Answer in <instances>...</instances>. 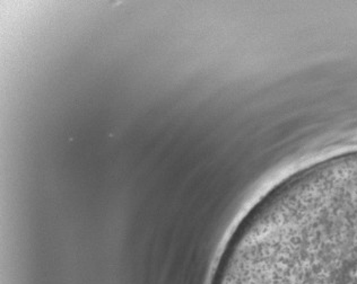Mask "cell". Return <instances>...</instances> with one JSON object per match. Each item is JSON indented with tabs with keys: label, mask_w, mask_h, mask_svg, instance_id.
Instances as JSON below:
<instances>
[{
	"label": "cell",
	"mask_w": 357,
	"mask_h": 284,
	"mask_svg": "<svg viewBox=\"0 0 357 284\" xmlns=\"http://www.w3.org/2000/svg\"><path fill=\"white\" fill-rule=\"evenodd\" d=\"M355 156H357V155H355ZM346 157H354V156H346ZM342 158H345V157H342ZM326 164H327V163L321 164V165L316 166V167H314V168L311 169V171H309V172L305 173V174H316V173L318 172L319 169L322 168V167H324V166H325ZM305 174H304V175H305Z\"/></svg>",
	"instance_id": "7a4b0ae2"
},
{
	"label": "cell",
	"mask_w": 357,
	"mask_h": 284,
	"mask_svg": "<svg viewBox=\"0 0 357 284\" xmlns=\"http://www.w3.org/2000/svg\"><path fill=\"white\" fill-rule=\"evenodd\" d=\"M213 284H357V196L253 213Z\"/></svg>",
	"instance_id": "6da1fadb"
}]
</instances>
